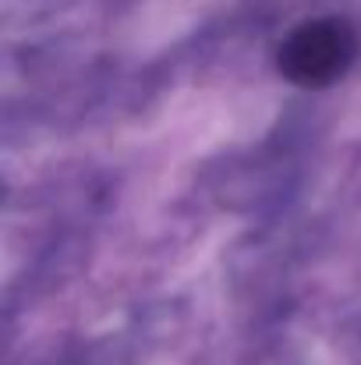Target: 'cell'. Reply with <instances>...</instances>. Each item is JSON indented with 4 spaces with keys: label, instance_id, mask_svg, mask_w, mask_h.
<instances>
[{
    "label": "cell",
    "instance_id": "obj_1",
    "mask_svg": "<svg viewBox=\"0 0 361 365\" xmlns=\"http://www.w3.org/2000/svg\"><path fill=\"white\" fill-rule=\"evenodd\" d=\"M358 57V32L347 18L326 14L301 21L283 39L276 64L280 75L301 89H326L340 82Z\"/></svg>",
    "mask_w": 361,
    "mask_h": 365
}]
</instances>
